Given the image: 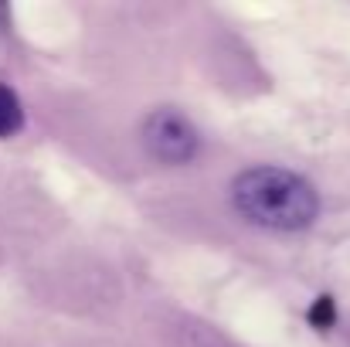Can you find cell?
Wrapping results in <instances>:
<instances>
[{
    "label": "cell",
    "mask_w": 350,
    "mask_h": 347,
    "mask_svg": "<svg viewBox=\"0 0 350 347\" xmlns=\"http://www.w3.org/2000/svg\"><path fill=\"white\" fill-rule=\"evenodd\" d=\"M232 201L241 218L275 231H299L320 215L313 184L286 167H252L232 184Z\"/></svg>",
    "instance_id": "cell-1"
},
{
    "label": "cell",
    "mask_w": 350,
    "mask_h": 347,
    "mask_svg": "<svg viewBox=\"0 0 350 347\" xmlns=\"http://www.w3.org/2000/svg\"><path fill=\"white\" fill-rule=\"evenodd\" d=\"M143 143L160 164H187L201 150L194 123L177 110H153L143 123Z\"/></svg>",
    "instance_id": "cell-2"
},
{
    "label": "cell",
    "mask_w": 350,
    "mask_h": 347,
    "mask_svg": "<svg viewBox=\"0 0 350 347\" xmlns=\"http://www.w3.org/2000/svg\"><path fill=\"white\" fill-rule=\"evenodd\" d=\"M24 126V106L10 86L0 82V136H14Z\"/></svg>",
    "instance_id": "cell-3"
},
{
    "label": "cell",
    "mask_w": 350,
    "mask_h": 347,
    "mask_svg": "<svg viewBox=\"0 0 350 347\" xmlns=\"http://www.w3.org/2000/svg\"><path fill=\"white\" fill-rule=\"evenodd\" d=\"M306 320H310V327H317V331H330L334 324H337V303H334V296H317L313 300V307L306 310Z\"/></svg>",
    "instance_id": "cell-4"
}]
</instances>
